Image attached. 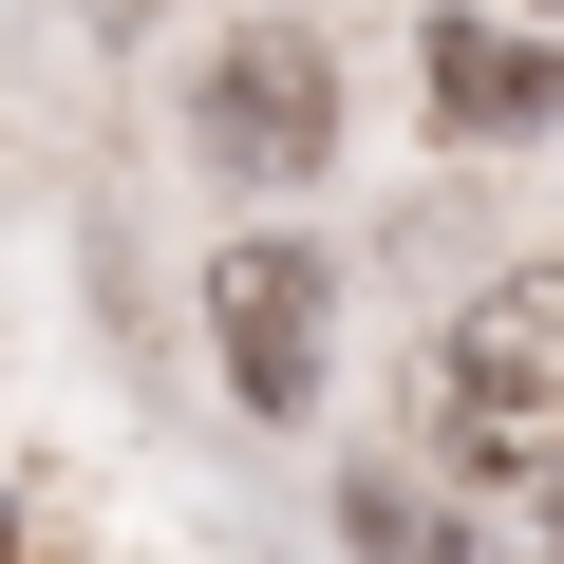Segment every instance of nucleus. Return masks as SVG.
<instances>
[{"label": "nucleus", "instance_id": "1", "mask_svg": "<svg viewBox=\"0 0 564 564\" xmlns=\"http://www.w3.org/2000/svg\"><path fill=\"white\" fill-rule=\"evenodd\" d=\"M414 433L452 489H545L564 470V263H508L489 302H452L433 377H414Z\"/></svg>", "mask_w": 564, "mask_h": 564}, {"label": "nucleus", "instance_id": "2", "mask_svg": "<svg viewBox=\"0 0 564 564\" xmlns=\"http://www.w3.org/2000/svg\"><path fill=\"white\" fill-rule=\"evenodd\" d=\"M188 151H207L226 188H302V170H339V39L245 20V39L188 76Z\"/></svg>", "mask_w": 564, "mask_h": 564}, {"label": "nucleus", "instance_id": "3", "mask_svg": "<svg viewBox=\"0 0 564 564\" xmlns=\"http://www.w3.org/2000/svg\"><path fill=\"white\" fill-rule=\"evenodd\" d=\"M207 339H226V395L245 414H321V377H339V263L302 226L207 245Z\"/></svg>", "mask_w": 564, "mask_h": 564}, {"label": "nucleus", "instance_id": "4", "mask_svg": "<svg viewBox=\"0 0 564 564\" xmlns=\"http://www.w3.org/2000/svg\"><path fill=\"white\" fill-rule=\"evenodd\" d=\"M433 113H452V132H545V113H564V57H527V39H489V20H433Z\"/></svg>", "mask_w": 564, "mask_h": 564}, {"label": "nucleus", "instance_id": "5", "mask_svg": "<svg viewBox=\"0 0 564 564\" xmlns=\"http://www.w3.org/2000/svg\"><path fill=\"white\" fill-rule=\"evenodd\" d=\"M358 545H377V564H452V527H433L414 489H358Z\"/></svg>", "mask_w": 564, "mask_h": 564}, {"label": "nucleus", "instance_id": "6", "mask_svg": "<svg viewBox=\"0 0 564 564\" xmlns=\"http://www.w3.org/2000/svg\"><path fill=\"white\" fill-rule=\"evenodd\" d=\"M545 564H564V470H545Z\"/></svg>", "mask_w": 564, "mask_h": 564}]
</instances>
